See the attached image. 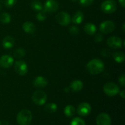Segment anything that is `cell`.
<instances>
[{
  "mask_svg": "<svg viewBox=\"0 0 125 125\" xmlns=\"http://www.w3.org/2000/svg\"><path fill=\"white\" fill-rule=\"evenodd\" d=\"M87 72L90 74H98L103 72L104 70L105 65L101 59H94L89 61L86 66Z\"/></svg>",
  "mask_w": 125,
  "mask_h": 125,
  "instance_id": "cell-1",
  "label": "cell"
},
{
  "mask_svg": "<svg viewBox=\"0 0 125 125\" xmlns=\"http://www.w3.org/2000/svg\"><path fill=\"white\" fill-rule=\"evenodd\" d=\"M32 119V115L29 110L23 109L18 112L17 122L20 125H29Z\"/></svg>",
  "mask_w": 125,
  "mask_h": 125,
  "instance_id": "cell-2",
  "label": "cell"
},
{
  "mask_svg": "<svg viewBox=\"0 0 125 125\" xmlns=\"http://www.w3.org/2000/svg\"><path fill=\"white\" fill-rule=\"evenodd\" d=\"M117 9V2L114 0H105L101 5V10L107 14L114 13L115 12Z\"/></svg>",
  "mask_w": 125,
  "mask_h": 125,
  "instance_id": "cell-3",
  "label": "cell"
},
{
  "mask_svg": "<svg viewBox=\"0 0 125 125\" xmlns=\"http://www.w3.org/2000/svg\"><path fill=\"white\" fill-rule=\"evenodd\" d=\"M32 100L36 105L42 106L46 103L47 100V95L45 92L42 90H36L32 94Z\"/></svg>",
  "mask_w": 125,
  "mask_h": 125,
  "instance_id": "cell-4",
  "label": "cell"
},
{
  "mask_svg": "<svg viewBox=\"0 0 125 125\" xmlns=\"http://www.w3.org/2000/svg\"><path fill=\"white\" fill-rule=\"evenodd\" d=\"M103 92L109 96H114L119 94L120 87L114 83H107L103 87Z\"/></svg>",
  "mask_w": 125,
  "mask_h": 125,
  "instance_id": "cell-5",
  "label": "cell"
},
{
  "mask_svg": "<svg viewBox=\"0 0 125 125\" xmlns=\"http://www.w3.org/2000/svg\"><path fill=\"white\" fill-rule=\"evenodd\" d=\"M56 19L57 23L62 26H67L71 22L70 15L65 12H61L57 13Z\"/></svg>",
  "mask_w": 125,
  "mask_h": 125,
  "instance_id": "cell-6",
  "label": "cell"
},
{
  "mask_svg": "<svg viewBox=\"0 0 125 125\" xmlns=\"http://www.w3.org/2000/svg\"><path fill=\"white\" fill-rule=\"evenodd\" d=\"M115 26L112 21L107 20L102 22L100 25V31L103 34H109L114 31Z\"/></svg>",
  "mask_w": 125,
  "mask_h": 125,
  "instance_id": "cell-7",
  "label": "cell"
},
{
  "mask_svg": "<svg viewBox=\"0 0 125 125\" xmlns=\"http://www.w3.org/2000/svg\"><path fill=\"white\" fill-rule=\"evenodd\" d=\"M14 68L15 72H17V73H18L20 76L25 75L28 73V65L23 61H17L15 63Z\"/></svg>",
  "mask_w": 125,
  "mask_h": 125,
  "instance_id": "cell-8",
  "label": "cell"
},
{
  "mask_svg": "<svg viewBox=\"0 0 125 125\" xmlns=\"http://www.w3.org/2000/svg\"><path fill=\"white\" fill-rule=\"evenodd\" d=\"M92 111L90 105L87 103H81L79 104L77 109V112L78 114L82 117H86L89 115Z\"/></svg>",
  "mask_w": 125,
  "mask_h": 125,
  "instance_id": "cell-9",
  "label": "cell"
},
{
  "mask_svg": "<svg viewBox=\"0 0 125 125\" xmlns=\"http://www.w3.org/2000/svg\"><path fill=\"white\" fill-rule=\"evenodd\" d=\"M107 44L110 48L113 49H119L122 48V39L117 36H112L109 38L107 40Z\"/></svg>",
  "mask_w": 125,
  "mask_h": 125,
  "instance_id": "cell-10",
  "label": "cell"
},
{
  "mask_svg": "<svg viewBox=\"0 0 125 125\" xmlns=\"http://www.w3.org/2000/svg\"><path fill=\"white\" fill-rule=\"evenodd\" d=\"M59 4L56 0H46L44 4V10L46 12L52 13L58 10Z\"/></svg>",
  "mask_w": 125,
  "mask_h": 125,
  "instance_id": "cell-11",
  "label": "cell"
},
{
  "mask_svg": "<svg viewBox=\"0 0 125 125\" xmlns=\"http://www.w3.org/2000/svg\"><path fill=\"white\" fill-rule=\"evenodd\" d=\"M96 122L97 125H111V118L107 114L101 113L96 117Z\"/></svg>",
  "mask_w": 125,
  "mask_h": 125,
  "instance_id": "cell-12",
  "label": "cell"
},
{
  "mask_svg": "<svg viewBox=\"0 0 125 125\" xmlns=\"http://www.w3.org/2000/svg\"><path fill=\"white\" fill-rule=\"evenodd\" d=\"M14 60L10 55H3L0 57V66L2 68H10L13 65Z\"/></svg>",
  "mask_w": 125,
  "mask_h": 125,
  "instance_id": "cell-13",
  "label": "cell"
},
{
  "mask_svg": "<svg viewBox=\"0 0 125 125\" xmlns=\"http://www.w3.org/2000/svg\"><path fill=\"white\" fill-rule=\"evenodd\" d=\"M33 84L35 87L45 88L48 85V81L44 77L39 76L34 79Z\"/></svg>",
  "mask_w": 125,
  "mask_h": 125,
  "instance_id": "cell-14",
  "label": "cell"
},
{
  "mask_svg": "<svg viewBox=\"0 0 125 125\" xmlns=\"http://www.w3.org/2000/svg\"><path fill=\"white\" fill-rule=\"evenodd\" d=\"M23 31L27 34H34L36 31V26L33 23L30 21H26L22 26Z\"/></svg>",
  "mask_w": 125,
  "mask_h": 125,
  "instance_id": "cell-15",
  "label": "cell"
},
{
  "mask_svg": "<svg viewBox=\"0 0 125 125\" xmlns=\"http://www.w3.org/2000/svg\"><path fill=\"white\" fill-rule=\"evenodd\" d=\"M84 87L83 82L80 80H74L70 85V89L74 92H78L83 89Z\"/></svg>",
  "mask_w": 125,
  "mask_h": 125,
  "instance_id": "cell-16",
  "label": "cell"
},
{
  "mask_svg": "<svg viewBox=\"0 0 125 125\" xmlns=\"http://www.w3.org/2000/svg\"><path fill=\"white\" fill-rule=\"evenodd\" d=\"M15 40L12 37L6 36L2 42V45L5 49H10L14 46Z\"/></svg>",
  "mask_w": 125,
  "mask_h": 125,
  "instance_id": "cell-17",
  "label": "cell"
},
{
  "mask_svg": "<svg viewBox=\"0 0 125 125\" xmlns=\"http://www.w3.org/2000/svg\"><path fill=\"white\" fill-rule=\"evenodd\" d=\"M84 30L87 34L89 35H93L95 34L97 29L96 26L92 23H87L84 25Z\"/></svg>",
  "mask_w": 125,
  "mask_h": 125,
  "instance_id": "cell-18",
  "label": "cell"
},
{
  "mask_svg": "<svg viewBox=\"0 0 125 125\" xmlns=\"http://www.w3.org/2000/svg\"><path fill=\"white\" fill-rule=\"evenodd\" d=\"M84 18V16L83 12H81V11H78V12L74 15V16H73V18H72V19L71 20H72V21L73 22V23H74V24H79L83 21Z\"/></svg>",
  "mask_w": 125,
  "mask_h": 125,
  "instance_id": "cell-19",
  "label": "cell"
},
{
  "mask_svg": "<svg viewBox=\"0 0 125 125\" xmlns=\"http://www.w3.org/2000/svg\"><path fill=\"white\" fill-rule=\"evenodd\" d=\"M64 114L68 117H72L76 113V109L72 105H67L64 108Z\"/></svg>",
  "mask_w": 125,
  "mask_h": 125,
  "instance_id": "cell-20",
  "label": "cell"
},
{
  "mask_svg": "<svg viewBox=\"0 0 125 125\" xmlns=\"http://www.w3.org/2000/svg\"><path fill=\"white\" fill-rule=\"evenodd\" d=\"M31 7L34 10L37 11V12L42 10L43 9L42 3L39 0H34L31 4Z\"/></svg>",
  "mask_w": 125,
  "mask_h": 125,
  "instance_id": "cell-21",
  "label": "cell"
},
{
  "mask_svg": "<svg viewBox=\"0 0 125 125\" xmlns=\"http://www.w3.org/2000/svg\"><path fill=\"white\" fill-rule=\"evenodd\" d=\"M113 58L117 63H122L125 61V54L123 52L117 51L114 53Z\"/></svg>",
  "mask_w": 125,
  "mask_h": 125,
  "instance_id": "cell-22",
  "label": "cell"
},
{
  "mask_svg": "<svg viewBox=\"0 0 125 125\" xmlns=\"http://www.w3.org/2000/svg\"><path fill=\"white\" fill-rule=\"evenodd\" d=\"M57 109V106L56 104L54 103H48L47 104L45 105V110L47 112L50 114L54 113L56 112Z\"/></svg>",
  "mask_w": 125,
  "mask_h": 125,
  "instance_id": "cell-23",
  "label": "cell"
},
{
  "mask_svg": "<svg viewBox=\"0 0 125 125\" xmlns=\"http://www.w3.org/2000/svg\"><path fill=\"white\" fill-rule=\"evenodd\" d=\"M11 21V17L8 13L4 12L0 15V21L3 24H9Z\"/></svg>",
  "mask_w": 125,
  "mask_h": 125,
  "instance_id": "cell-24",
  "label": "cell"
},
{
  "mask_svg": "<svg viewBox=\"0 0 125 125\" xmlns=\"http://www.w3.org/2000/svg\"><path fill=\"white\" fill-rule=\"evenodd\" d=\"M26 54V51L23 48H17L13 52V56L15 58L21 59Z\"/></svg>",
  "mask_w": 125,
  "mask_h": 125,
  "instance_id": "cell-25",
  "label": "cell"
},
{
  "mask_svg": "<svg viewBox=\"0 0 125 125\" xmlns=\"http://www.w3.org/2000/svg\"><path fill=\"white\" fill-rule=\"evenodd\" d=\"M70 125H85V123L84 120L80 117H75L72 120Z\"/></svg>",
  "mask_w": 125,
  "mask_h": 125,
  "instance_id": "cell-26",
  "label": "cell"
},
{
  "mask_svg": "<svg viewBox=\"0 0 125 125\" xmlns=\"http://www.w3.org/2000/svg\"><path fill=\"white\" fill-rule=\"evenodd\" d=\"M36 18L39 21H43L46 18V12L44 10L39 11V13L36 15Z\"/></svg>",
  "mask_w": 125,
  "mask_h": 125,
  "instance_id": "cell-27",
  "label": "cell"
},
{
  "mask_svg": "<svg viewBox=\"0 0 125 125\" xmlns=\"http://www.w3.org/2000/svg\"><path fill=\"white\" fill-rule=\"evenodd\" d=\"M68 31H69V33L72 35H77L79 32V28H78L76 26H72L70 27L69 29H68Z\"/></svg>",
  "mask_w": 125,
  "mask_h": 125,
  "instance_id": "cell-28",
  "label": "cell"
},
{
  "mask_svg": "<svg viewBox=\"0 0 125 125\" xmlns=\"http://www.w3.org/2000/svg\"><path fill=\"white\" fill-rule=\"evenodd\" d=\"M94 0H79V4L83 7H88L92 5Z\"/></svg>",
  "mask_w": 125,
  "mask_h": 125,
  "instance_id": "cell-29",
  "label": "cell"
},
{
  "mask_svg": "<svg viewBox=\"0 0 125 125\" xmlns=\"http://www.w3.org/2000/svg\"><path fill=\"white\" fill-rule=\"evenodd\" d=\"M18 0H4V4L7 7H12L17 3Z\"/></svg>",
  "mask_w": 125,
  "mask_h": 125,
  "instance_id": "cell-30",
  "label": "cell"
},
{
  "mask_svg": "<svg viewBox=\"0 0 125 125\" xmlns=\"http://www.w3.org/2000/svg\"><path fill=\"white\" fill-rule=\"evenodd\" d=\"M111 51L109 49H106L104 48L103 50H101V54L102 55L103 57H109L111 56Z\"/></svg>",
  "mask_w": 125,
  "mask_h": 125,
  "instance_id": "cell-31",
  "label": "cell"
},
{
  "mask_svg": "<svg viewBox=\"0 0 125 125\" xmlns=\"http://www.w3.org/2000/svg\"><path fill=\"white\" fill-rule=\"evenodd\" d=\"M118 82H119L120 84L123 87H125V75L124 74L120 76L119 78H118Z\"/></svg>",
  "mask_w": 125,
  "mask_h": 125,
  "instance_id": "cell-32",
  "label": "cell"
},
{
  "mask_svg": "<svg viewBox=\"0 0 125 125\" xmlns=\"http://www.w3.org/2000/svg\"><path fill=\"white\" fill-rule=\"evenodd\" d=\"M103 40V37L102 34H96L95 37V41L96 43H100Z\"/></svg>",
  "mask_w": 125,
  "mask_h": 125,
  "instance_id": "cell-33",
  "label": "cell"
},
{
  "mask_svg": "<svg viewBox=\"0 0 125 125\" xmlns=\"http://www.w3.org/2000/svg\"><path fill=\"white\" fill-rule=\"evenodd\" d=\"M118 2L122 7H125V0H118Z\"/></svg>",
  "mask_w": 125,
  "mask_h": 125,
  "instance_id": "cell-34",
  "label": "cell"
},
{
  "mask_svg": "<svg viewBox=\"0 0 125 125\" xmlns=\"http://www.w3.org/2000/svg\"><path fill=\"white\" fill-rule=\"evenodd\" d=\"M120 93V96L121 98H122L123 99H125V90H123L121 92H119Z\"/></svg>",
  "mask_w": 125,
  "mask_h": 125,
  "instance_id": "cell-35",
  "label": "cell"
},
{
  "mask_svg": "<svg viewBox=\"0 0 125 125\" xmlns=\"http://www.w3.org/2000/svg\"><path fill=\"white\" fill-rule=\"evenodd\" d=\"M0 125H9V122L6 120H1L0 121Z\"/></svg>",
  "mask_w": 125,
  "mask_h": 125,
  "instance_id": "cell-36",
  "label": "cell"
},
{
  "mask_svg": "<svg viewBox=\"0 0 125 125\" xmlns=\"http://www.w3.org/2000/svg\"><path fill=\"white\" fill-rule=\"evenodd\" d=\"M70 87L65 88V89H64V92H70Z\"/></svg>",
  "mask_w": 125,
  "mask_h": 125,
  "instance_id": "cell-37",
  "label": "cell"
},
{
  "mask_svg": "<svg viewBox=\"0 0 125 125\" xmlns=\"http://www.w3.org/2000/svg\"><path fill=\"white\" fill-rule=\"evenodd\" d=\"M125 23H124V24H123V32L125 31Z\"/></svg>",
  "mask_w": 125,
  "mask_h": 125,
  "instance_id": "cell-38",
  "label": "cell"
},
{
  "mask_svg": "<svg viewBox=\"0 0 125 125\" xmlns=\"http://www.w3.org/2000/svg\"><path fill=\"white\" fill-rule=\"evenodd\" d=\"M70 1H72V2H75V1H78V0H70Z\"/></svg>",
  "mask_w": 125,
  "mask_h": 125,
  "instance_id": "cell-39",
  "label": "cell"
},
{
  "mask_svg": "<svg viewBox=\"0 0 125 125\" xmlns=\"http://www.w3.org/2000/svg\"><path fill=\"white\" fill-rule=\"evenodd\" d=\"M1 4H0V11H1Z\"/></svg>",
  "mask_w": 125,
  "mask_h": 125,
  "instance_id": "cell-40",
  "label": "cell"
},
{
  "mask_svg": "<svg viewBox=\"0 0 125 125\" xmlns=\"http://www.w3.org/2000/svg\"></svg>",
  "mask_w": 125,
  "mask_h": 125,
  "instance_id": "cell-41",
  "label": "cell"
}]
</instances>
